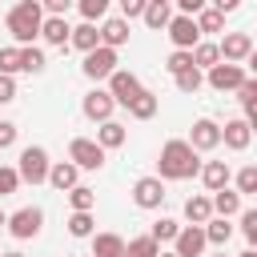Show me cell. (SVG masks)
I'll use <instances>...</instances> for the list:
<instances>
[{
  "label": "cell",
  "instance_id": "13",
  "mask_svg": "<svg viewBox=\"0 0 257 257\" xmlns=\"http://www.w3.org/2000/svg\"><path fill=\"white\" fill-rule=\"evenodd\" d=\"M217 44H221V60H233V64H245L249 52H253V36L249 32H225Z\"/></svg>",
  "mask_w": 257,
  "mask_h": 257
},
{
  "label": "cell",
  "instance_id": "35",
  "mask_svg": "<svg viewBox=\"0 0 257 257\" xmlns=\"http://www.w3.org/2000/svg\"><path fill=\"white\" fill-rule=\"evenodd\" d=\"M20 185H24L20 169H12V165H0V197H12Z\"/></svg>",
  "mask_w": 257,
  "mask_h": 257
},
{
  "label": "cell",
  "instance_id": "28",
  "mask_svg": "<svg viewBox=\"0 0 257 257\" xmlns=\"http://www.w3.org/2000/svg\"><path fill=\"white\" fill-rule=\"evenodd\" d=\"M141 20H145L153 32H161V28H169V20H173V8H169V4H153V0H149V8H145V16H141Z\"/></svg>",
  "mask_w": 257,
  "mask_h": 257
},
{
  "label": "cell",
  "instance_id": "55",
  "mask_svg": "<svg viewBox=\"0 0 257 257\" xmlns=\"http://www.w3.org/2000/svg\"><path fill=\"white\" fill-rule=\"evenodd\" d=\"M153 4H173V0H153Z\"/></svg>",
  "mask_w": 257,
  "mask_h": 257
},
{
  "label": "cell",
  "instance_id": "52",
  "mask_svg": "<svg viewBox=\"0 0 257 257\" xmlns=\"http://www.w3.org/2000/svg\"><path fill=\"white\" fill-rule=\"evenodd\" d=\"M241 257H257V249H245V253H241Z\"/></svg>",
  "mask_w": 257,
  "mask_h": 257
},
{
  "label": "cell",
  "instance_id": "18",
  "mask_svg": "<svg viewBox=\"0 0 257 257\" xmlns=\"http://www.w3.org/2000/svg\"><path fill=\"white\" fill-rule=\"evenodd\" d=\"M100 44H108V48L128 44V20L124 16H104L100 20Z\"/></svg>",
  "mask_w": 257,
  "mask_h": 257
},
{
  "label": "cell",
  "instance_id": "25",
  "mask_svg": "<svg viewBox=\"0 0 257 257\" xmlns=\"http://www.w3.org/2000/svg\"><path fill=\"white\" fill-rule=\"evenodd\" d=\"M209 217H213V197H201V193H197V197L185 201V221H189V225H205Z\"/></svg>",
  "mask_w": 257,
  "mask_h": 257
},
{
  "label": "cell",
  "instance_id": "48",
  "mask_svg": "<svg viewBox=\"0 0 257 257\" xmlns=\"http://www.w3.org/2000/svg\"><path fill=\"white\" fill-rule=\"evenodd\" d=\"M213 8H221V12L229 16V12H237V8H241V0H213Z\"/></svg>",
  "mask_w": 257,
  "mask_h": 257
},
{
  "label": "cell",
  "instance_id": "12",
  "mask_svg": "<svg viewBox=\"0 0 257 257\" xmlns=\"http://www.w3.org/2000/svg\"><path fill=\"white\" fill-rule=\"evenodd\" d=\"M189 145H193L197 153H213V149L221 145V124L209 120V116L193 120V128H189Z\"/></svg>",
  "mask_w": 257,
  "mask_h": 257
},
{
  "label": "cell",
  "instance_id": "54",
  "mask_svg": "<svg viewBox=\"0 0 257 257\" xmlns=\"http://www.w3.org/2000/svg\"><path fill=\"white\" fill-rule=\"evenodd\" d=\"M0 225H8V213H4V209H0Z\"/></svg>",
  "mask_w": 257,
  "mask_h": 257
},
{
  "label": "cell",
  "instance_id": "46",
  "mask_svg": "<svg viewBox=\"0 0 257 257\" xmlns=\"http://www.w3.org/2000/svg\"><path fill=\"white\" fill-rule=\"evenodd\" d=\"M8 145H16V124L0 120V149H8Z\"/></svg>",
  "mask_w": 257,
  "mask_h": 257
},
{
  "label": "cell",
  "instance_id": "42",
  "mask_svg": "<svg viewBox=\"0 0 257 257\" xmlns=\"http://www.w3.org/2000/svg\"><path fill=\"white\" fill-rule=\"evenodd\" d=\"M241 233H245V241L257 249V209H245V213H241Z\"/></svg>",
  "mask_w": 257,
  "mask_h": 257
},
{
  "label": "cell",
  "instance_id": "2",
  "mask_svg": "<svg viewBox=\"0 0 257 257\" xmlns=\"http://www.w3.org/2000/svg\"><path fill=\"white\" fill-rule=\"evenodd\" d=\"M44 28V4L40 0H16L8 8V32L16 44H32Z\"/></svg>",
  "mask_w": 257,
  "mask_h": 257
},
{
  "label": "cell",
  "instance_id": "19",
  "mask_svg": "<svg viewBox=\"0 0 257 257\" xmlns=\"http://www.w3.org/2000/svg\"><path fill=\"white\" fill-rule=\"evenodd\" d=\"M201 181H205L209 193H217V189H225V185L233 181V173H229L225 161H205V165H201Z\"/></svg>",
  "mask_w": 257,
  "mask_h": 257
},
{
  "label": "cell",
  "instance_id": "7",
  "mask_svg": "<svg viewBox=\"0 0 257 257\" xmlns=\"http://www.w3.org/2000/svg\"><path fill=\"white\" fill-rule=\"evenodd\" d=\"M169 40H173V48H197L201 44V28H197V16H189V12H177L173 20H169Z\"/></svg>",
  "mask_w": 257,
  "mask_h": 257
},
{
  "label": "cell",
  "instance_id": "11",
  "mask_svg": "<svg viewBox=\"0 0 257 257\" xmlns=\"http://www.w3.org/2000/svg\"><path fill=\"white\" fill-rule=\"evenodd\" d=\"M108 92L116 96V104H133V96H141L145 92V84L137 80V72H128V68H116L112 76H108Z\"/></svg>",
  "mask_w": 257,
  "mask_h": 257
},
{
  "label": "cell",
  "instance_id": "8",
  "mask_svg": "<svg viewBox=\"0 0 257 257\" xmlns=\"http://www.w3.org/2000/svg\"><path fill=\"white\" fill-rule=\"evenodd\" d=\"M40 225H44V213L36 209V205H24V209H16L12 217H8V233L16 237V241H28V237H36L40 233Z\"/></svg>",
  "mask_w": 257,
  "mask_h": 257
},
{
  "label": "cell",
  "instance_id": "38",
  "mask_svg": "<svg viewBox=\"0 0 257 257\" xmlns=\"http://www.w3.org/2000/svg\"><path fill=\"white\" fill-rule=\"evenodd\" d=\"M92 229H96L92 213H72V217H68V233H72V237H92Z\"/></svg>",
  "mask_w": 257,
  "mask_h": 257
},
{
  "label": "cell",
  "instance_id": "47",
  "mask_svg": "<svg viewBox=\"0 0 257 257\" xmlns=\"http://www.w3.org/2000/svg\"><path fill=\"white\" fill-rule=\"evenodd\" d=\"M173 4H177L181 12H189V16H197V12H201V8L209 4V0H173Z\"/></svg>",
  "mask_w": 257,
  "mask_h": 257
},
{
  "label": "cell",
  "instance_id": "4",
  "mask_svg": "<svg viewBox=\"0 0 257 257\" xmlns=\"http://www.w3.org/2000/svg\"><path fill=\"white\" fill-rule=\"evenodd\" d=\"M104 157H108V149L100 141H92V137H72V145H68V161H76L88 173L104 169Z\"/></svg>",
  "mask_w": 257,
  "mask_h": 257
},
{
  "label": "cell",
  "instance_id": "34",
  "mask_svg": "<svg viewBox=\"0 0 257 257\" xmlns=\"http://www.w3.org/2000/svg\"><path fill=\"white\" fill-rule=\"evenodd\" d=\"M108 4H112V0H76L80 16H84V20H92V24H100V20L108 16Z\"/></svg>",
  "mask_w": 257,
  "mask_h": 257
},
{
  "label": "cell",
  "instance_id": "32",
  "mask_svg": "<svg viewBox=\"0 0 257 257\" xmlns=\"http://www.w3.org/2000/svg\"><path fill=\"white\" fill-rule=\"evenodd\" d=\"M197 28L201 32H221L225 28V12L221 8H201L197 12Z\"/></svg>",
  "mask_w": 257,
  "mask_h": 257
},
{
  "label": "cell",
  "instance_id": "41",
  "mask_svg": "<svg viewBox=\"0 0 257 257\" xmlns=\"http://www.w3.org/2000/svg\"><path fill=\"white\" fill-rule=\"evenodd\" d=\"M237 100H241V108H245V112H249V108H257V76H245V80H241Z\"/></svg>",
  "mask_w": 257,
  "mask_h": 257
},
{
  "label": "cell",
  "instance_id": "44",
  "mask_svg": "<svg viewBox=\"0 0 257 257\" xmlns=\"http://www.w3.org/2000/svg\"><path fill=\"white\" fill-rule=\"evenodd\" d=\"M16 100V80L8 72H0V104H12Z\"/></svg>",
  "mask_w": 257,
  "mask_h": 257
},
{
  "label": "cell",
  "instance_id": "27",
  "mask_svg": "<svg viewBox=\"0 0 257 257\" xmlns=\"http://www.w3.org/2000/svg\"><path fill=\"white\" fill-rule=\"evenodd\" d=\"M161 253V241L153 237V233H145V237H133L128 245H124V257H157Z\"/></svg>",
  "mask_w": 257,
  "mask_h": 257
},
{
  "label": "cell",
  "instance_id": "29",
  "mask_svg": "<svg viewBox=\"0 0 257 257\" xmlns=\"http://www.w3.org/2000/svg\"><path fill=\"white\" fill-rule=\"evenodd\" d=\"M193 64H197V68H213V64H221V44L201 40V44L193 48Z\"/></svg>",
  "mask_w": 257,
  "mask_h": 257
},
{
  "label": "cell",
  "instance_id": "31",
  "mask_svg": "<svg viewBox=\"0 0 257 257\" xmlns=\"http://www.w3.org/2000/svg\"><path fill=\"white\" fill-rule=\"evenodd\" d=\"M44 64L48 60H44V52L36 44H20V68L24 72H44Z\"/></svg>",
  "mask_w": 257,
  "mask_h": 257
},
{
  "label": "cell",
  "instance_id": "20",
  "mask_svg": "<svg viewBox=\"0 0 257 257\" xmlns=\"http://www.w3.org/2000/svg\"><path fill=\"white\" fill-rule=\"evenodd\" d=\"M124 245L120 233H92V257H124Z\"/></svg>",
  "mask_w": 257,
  "mask_h": 257
},
{
  "label": "cell",
  "instance_id": "49",
  "mask_svg": "<svg viewBox=\"0 0 257 257\" xmlns=\"http://www.w3.org/2000/svg\"><path fill=\"white\" fill-rule=\"evenodd\" d=\"M245 120H249V128L257 133V108H249V112H245Z\"/></svg>",
  "mask_w": 257,
  "mask_h": 257
},
{
  "label": "cell",
  "instance_id": "3",
  "mask_svg": "<svg viewBox=\"0 0 257 257\" xmlns=\"http://www.w3.org/2000/svg\"><path fill=\"white\" fill-rule=\"evenodd\" d=\"M16 169H20L24 185H44V181H48V169H52V161H48L44 145H28V149H20V161H16Z\"/></svg>",
  "mask_w": 257,
  "mask_h": 257
},
{
  "label": "cell",
  "instance_id": "51",
  "mask_svg": "<svg viewBox=\"0 0 257 257\" xmlns=\"http://www.w3.org/2000/svg\"><path fill=\"white\" fill-rule=\"evenodd\" d=\"M0 257H24V253H20V249H8V253H0Z\"/></svg>",
  "mask_w": 257,
  "mask_h": 257
},
{
  "label": "cell",
  "instance_id": "53",
  "mask_svg": "<svg viewBox=\"0 0 257 257\" xmlns=\"http://www.w3.org/2000/svg\"><path fill=\"white\" fill-rule=\"evenodd\" d=\"M157 257H181V253H177V249H173V253H157Z\"/></svg>",
  "mask_w": 257,
  "mask_h": 257
},
{
  "label": "cell",
  "instance_id": "45",
  "mask_svg": "<svg viewBox=\"0 0 257 257\" xmlns=\"http://www.w3.org/2000/svg\"><path fill=\"white\" fill-rule=\"evenodd\" d=\"M40 4H44L48 16H68V8H72L76 0H40Z\"/></svg>",
  "mask_w": 257,
  "mask_h": 257
},
{
  "label": "cell",
  "instance_id": "40",
  "mask_svg": "<svg viewBox=\"0 0 257 257\" xmlns=\"http://www.w3.org/2000/svg\"><path fill=\"white\" fill-rule=\"evenodd\" d=\"M237 193H249V197H257V165H245V169H237Z\"/></svg>",
  "mask_w": 257,
  "mask_h": 257
},
{
  "label": "cell",
  "instance_id": "56",
  "mask_svg": "<svg viewBox=\"0 0 257 257\" xmlns=\"http://www.w3.org/2000/svg\"><path fill=\"white\" fill-rule=\"evenodd\" d=\"M217 257H225V253H217Z\"/></svg>",
  "mask_w": 257,
  "mask_h": 257
},
{
  "label": "cell",
  "instance_id": "22",
  "mask_svg": "<svg viewBox=\"0 0 257 257\" xmlns=\"http://www.w3.org/2000/svg\"><path fill=\"white\" fill-rule=\"evenodd\" d=\"M157 108H161V96L145 88L141 96H133V104H128V116H133V120H153V116H157Z\"/></svg>",
  "mask_w": 257,
  "mask_h": 257
},
{
  "label": "cell",
  "instance_id": "1",
  "mask_svg": "<svg viewBox=\"0 0 257 257\" xmlns=\"http://www.w3.org/2000/svg\"><path fill=\"white\" fill-rule=\"evenodd\" d=\"M157 177L161 181H189V177H201V157L189 141L173 137L161 145V157H157Z\"/></svg>",
  "mask_w": 257,
  "mask_h": 257
},
{
  "label": "cell",
  "instance_id": "26",
  "mask_svg": "<svg viewBox=\"0 0 257 257\" xmlns=\"http://www.w3.org/2000/svg\"><path fill=\"white\" fill-rule=\"evenodd\" d=\"M64 197H68L72 213H92V209H96V193H92L88 185H76V189H68Z\"/></svg>",
  "mask_w": 257,
  "mask_h": 257
},
{
  "label": "cell",
  "instance_id": "50",
  "mask_svg": "<svg viewBox=\"0 0 257 257\" xmlns=\"http://www.w3.org/2000/svg\"><path fill=\"white\" fill-rule=\"evenodd\" d=\"M245 64H249V72H253V76H257V48H253V52H249V60H245Z\"/></svg>",
  "mask_w": 257,
  "mask_h": 257
},
{
  "label": "cell",
  "instance_id": "30",
  "mask_svg": "<svg viewBox=\"0 0 257 257\" xmlns=\"http://www.w3.org/2000/svg\"><path fill=\"white\" fill-rule=\"evenodd\" d=\"M205 237H209V245H225V241L233 237L229 217H209V221H205Z\"/></svg>",
  "mask_w": 257,
  "mask_h": 257
},
{
  "label": "cell",
  "instance_id": "14",
  "mask_svg": "<svg viewBox=\"0 0 257 257\" xmlns=\"http://www.w3.org/2000/svg\"><path fill=\"white\" fill-rule=\"evenodd\" d=\"M249 141H253V128H249V120H245V116H233V120H225V124H221V145H225V149L245 153V149H249Z\"/></svg>",
  "mask_w": 257,
  "mask_h": 257
},
{
  "label": "cell",
  "instance_id": "5",
  "mask_svg": "<svg viewBox=\"0 0 257 257\" xmlns=\"http://www.w3.org/2000/svg\"><path fill=\"white\" fill-rule=\"evenodd\" d=\"M133 205L137 209H161L165 205V181L157 177V173H149V177H137L133 181Z\"/></svg>",
  "mask_w": 257,
  "mask_h": 257
},
{
  "label": "cell",
  "instance_id": "17",
  "mask_svg": "<svg viewBox=\"0 0 257 257\" xmlns=\"http://www.w3.org/2000/svg\"><path fill=\"white\" fill-rule=\"evenodd\" d=\"M40 36H44V44H52V48H68V40H72V28H68V20H64V16H44V28H40Z\"/></svg>",
  "mask_w": 257,
  "mask_h": 257
},
{
  "label": "cell",
  "instance_id": "43",
  "mask_svg": "<svg viewBox=\"0 0 257 257\" xmlns=\"http://www.w3.org/2000/svg\"><path fill=\"white\" fill-rule=\"evenodd\" d=\"M120 4V16L124 20H137V16H145V8H149V0H116Z\"/></svg>",
  "mask_w": 257,
  "mask_h": 257
},
{
  "label": "cell",
  "instance_id": "10",
  "mask_svg": "<svg viewBox=\"0 0 257 257\" xmlns=\"http://www.w3.org/2000/svg\"><path fill=\"white\" fill-rule=\"evenodd\" d=\"M112 108H116V96L108 92V88H92V92H84V100H80V112L88 116V120H112Z\"/></svg>",
  "mask_w": 257,
  "mask_h": 257
},
{
  "label": "cell",
  "instance_id": "9",
  "mask_svg": "<svg viewBox=\"0 0 257 257\" xmlns=\"http://www.w3.org/2000/svg\"><path fill=\"white\" fill-rule=\"evenodd\" d=\"M249 72L241 68V64H233V60H221V64H213L209 68V88H217V92H237L241 88V80H245Z\"/></svg>",
  "mask_w": 257,
  "mask_h": 257
},
{
  "label": "cell",
  "instance_id": "15",
  "mask_svg": "<svg viewBox=\"0 0 257 257\" xmlns=\"http://www.w3.org/2000/svg\"><path fill=\"white\" fill-rule=\"evenodd\" d=\"M205 245H209L205 225H181V233H177V241H173V249H177L181 257H201Z\"/></svg>",
  "mask_w": 257,
  "mask_h": 257
},
{
  "label": "cell",
  "instance_id": "6",
  "mask_svg": "<svg viewBox=\"0 0 257 257\" xmlns=\"http://www.w3.org/2000/svg\"><path fill=\"white\" fill-rule=\"evenodd\" d=\"M80 72H84L88 80H108V76L116 72V48L100 44V48L84 52V64H80Z\"/></svg>",
  "mask_w": 257,
  "mask_h": 257
},
{
  "label": "cell",
  "instance_id": "21",
  "mask_svg": "<svg viewBox=\"0 0 257 257\" xmlns=\"http://www.w3.org/2000/svg\"><path fill=\"white\" fill-rule=\"evenodd\" d=\"M68 44L80 48V52H92V48H100V28H96L92 20H84V24L72 28V40H68Z\"/></svg>",
  "mask_w": 257,
  "mask_h": 257
},
{
  "label": "cell",
  "instance_id": "37",
  "mask_svg": "<svg viewBox=\"0 0 257 257\" xmlns=\"http://www.w3.org/2000/svg\"><path fill=\"white\" fill-rule=\"evenodd\" d=\"M173 80H177V88H181V92H197V88L205 84V76H201V68H197V64H193V68H185V72H177Z\"/></svg>",
  "mask_w": 257,
  "mask_h": 257
},
{
  "label": "cell",
  "instance_id": "36",
  "mask_svg": "<svg viewBox=\"0 0 257 257\" xmlns=\"http://www.w3.org/2000/svg\"><path fill=\"white\" fill-rule=\"evenodd\" d=\"M165 68L177 76V72H185V68H193V48H173L169 52V60H165Z\"/></svg>",
  "mask_w": 257,
  "mask_h": 257
},
{
  "label": "cell",
  "instance_id": "24",
  "mask_svg": "<svg viewBox=\"0 0 257 257\" xmlns=\"http://www.w3.org/2000/svg\"><path fill=\"white\" fill-rule=\"evenodd\" d=\"M96 141H100L104 149H120V145L128 141V128H124L120 120H100V128H96Z\"/></svg>",
  "mask_w": 257,
  "mask_h": 257
},
{
  "label": "cell",
  "instance_id": "16",
  "mask_svg": "<svg viewBox=\"0 0 257 257\" xmlns=\"http://www.w3.org/2000/svg\"><path fill=\"white\" fill-rule=\"evenodd\" d=\"M48 185L60 189V193L76 189V185H80V165H76V161H56V165L48 169Z\"/></svg>",
  "mask_w": 257,
  "mask_h": 257
},
{
  "label": "cell",
  "instance_id": "33",
  "mask_svg": "<svg viewBox=\"0 0 257 257\" xmlns=\"http://www.w3.org/2000/svg\"><path fill=\"white\" fill-rule=\"evenodd\" d=\"M149 233H153L161 245H165V241H177V233H181V221H173V217H157Z\"/></svg>",
  "mask_w": 257,
  "mask_h": 257
},
{
  "label": "cell",
  "instance_id": "23",
  "mask_svg": "<svg viewBox=\"0 0 257 257\" xmlns=\"http://www.w3.org/2000/svg\"><path fill=\"white\" fill-rule=\"evenodd\" d=\"M213 213H217V217H237V213H241V193L229 189V185L217 189V193H213Z\"/></svg>",
  "mask_w": 257,
  "mask_h": 257
},
{
  "label": "cell",
  "instance_id": "39",
  "mask_svg": "<svg viewBox=\"0 0 257 257\" xmlns=\"http://www.w3.org/2000/svg\"><path fill=\"white\" fill-rule=\"evenodd\" d=\"M0 72H8V76L24 72V68H20V44H8V48H0Z\"/></svg>",
  "mask_w": 257,
  "mask_h": 257
}]
</instances>
